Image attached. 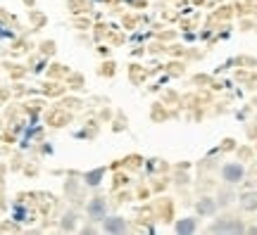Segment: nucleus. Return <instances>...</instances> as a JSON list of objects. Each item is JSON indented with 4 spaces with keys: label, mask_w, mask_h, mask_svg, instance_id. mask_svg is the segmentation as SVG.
I'll return each mask as SVG.
<instances>
[{
    "label": "nucleus",
    "mask_w": 257,
    "mask_h": 235,
    "mask_svg": "<svg viewBox=\"0 0 257 235\" xmlns=\"http://www.w3.org/2000/svg\"><path fill=\"white\" fill-rule=\"evenodd\" d=\"M248 233H252V235H257V226H252V228H245Z\"/></svg>",
    "instance_id": "obj_10"
},
{
    "label": "nucleus",
    "mask_w": 257,
    "mask_h": 235,
    "mask_svg": "<svg viewBox=\"0 0 257 235\" xmlns=\"http://www.w3.org/2000/svg\"><path fill=\"white\" fill-rule=\"evenodd\" d=\"M210 233H229V235H238V233H245V226L240 223L238 218L224 216V218H217V221L212 223V226H210Z\"/></svg>",
    "instance_id": "obj_1"
},
{
    "label": "nucleus",
    "mask_w": 257,
    "mask_h": 235,
    "mask_svg": "<svg viewBox=\"0 0 257 235\" xmlns=\"http://www.w3.org/2000/svg\"><path fill=\"white\" fill-rule=\"evenodd\" d=\"M221 178L229 183V185H236V183H240L243 178H245V166L238 164V162L224 164V169H221Z\"/></svg>",
    "instance_id": "obj_2"
},
{
    "label": "nucleus",
    "mask_w": 257,
    "mask_h": 235,
    "mask_svg": "<svg viewBox=\"0 0 257 235\" xmlns=\"http://www.w3.org/2000/svg\"><path fill=\"white\" fill-rule=\"evenodd\" d=\"M86 211H88V218H91V221H102V218L107 216V202H105V197H93L91 202H88Z\"/></svg>",
    "instance_id": "obj_3"
},
{
    "label": "nucleus",
    "mask_w": 257,
    "mask_h": 235,
    "mask_svg": "<svg viewBox=\"0 0 257 235\" xmlns=\"http://www.w3.org/2000/svg\"><path fill=\"white\" fill-rule=\"evenodd\" d=\"M240 207L245 209V211H257V192H243L240 195Z\"/></svg>",
    "instance_id": "obj_8"
},
{
    "label": "nucleus",
    "mask_w": 257,
    "mask_h": 235,
    "mask_svg": "<svg viewBox=\"0 0 257 235\" xmlns=\"http://www.w3.org/2000/svg\"><path fill=\"white\" fill-rule=\"evenodd\" d=\"M195 228H198V221H195V218H179L174 230L179 235H188V233H195Z\"/></svg>",
    "instance_id": "obj_5"
},
{
    "label": "nucleus",
    "mask_w": 257,
    "mask_h": 235,
    "mask_svg": "<svg viewBox=\"0 0 257 235\" xmlns=\"http://www.w3.org/2000/svg\"><path fill=\"white\" fill-rule=\"evenodd\" d=\"M126 230H128V226L121 216H105L102 218V233L117 235V233H126Z\"/></svg>",
    "instance_id": "obj_4"
},
{
    "label": "nucleus",
    "mask_w": 257,
    "mask_h": 235,
    "mask_svg": "<svg viewBox=\"0 0 257 235\" xmlns=\"http://www.w3.org/2000/svg\"><path fill=\"white\" fill-rule=\"evenodd\" d=\"M76 211H67V214H64L62 216V221H60V226H62V230H67V233H69V230H74V228H76Z\"/></svg>",
    "instance_id": "obj_9"
},
{
    "label": "nucleus",
    "mask_w": 257,
    "mask_h": 235,
    "mask_svg": "<svg viewBox=\"0 0 257 235\" xmlns=\"http://www.w3.org/2000/svg\"><path fill=\"white\" fill-rule=\"evenodd\" d=\"M195 209H198V214L212 216V214L217 211V202H214L212 197H202V199H198V204H195Z\"/></svg>",
    "instance_id": "obj_7"
},
{
    "label": "nucleus",
    "mask_w": 257,
    "mask_h": 235,
    "mask_svg": "<svg viewBox=\"0 0 257 235\" xmlns=\"http://www.w3.org/2000/svg\"><path fill=\"white\" fill-rule=\"evenodd\" d=\"M105 166H100V169H93V171H88V173H83V181H86V185H91V188H98L100 185V181H102V176H105Z\"/></svg>",
    "instance_id": "obj_6"
}]
</instances>
